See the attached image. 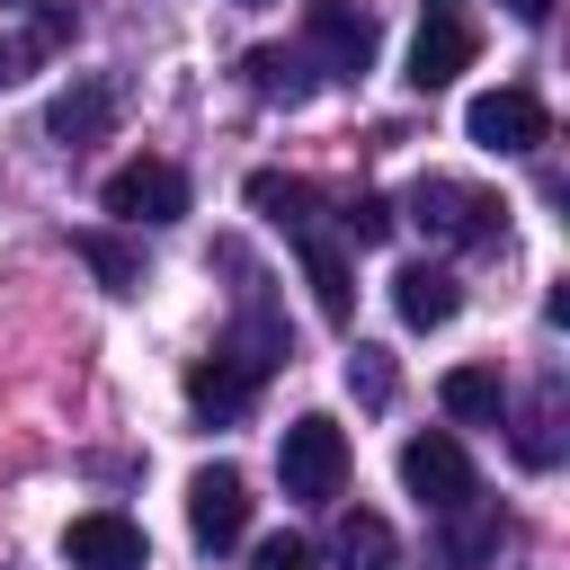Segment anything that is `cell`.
I'll return each mask as SVG.
<instances>
[{
	"instance_id": "1",
	"label": "cell",
	"mask_w": 570,
	"mask_h": 570,
	"mask_svg": "<svg viewBox=\"0 0 570 570\" xmlns=\"http://www.w3.org/2000/svg\"><path fill=\"white\" fill-rule=\"evenodd\" d=\"M410 223L428 240H445V249H481V240L508 232V205L490 187H472V178H419L410 187Z\"/></svg>"
},
{
	"instance_id": "2",
	"label": "cell",
	"mask_w": 570,
	"mask_h": 570,
	"mask_svg": "<svg viewBox=\"0 0 570 570\" xmlns=\"http://www.w3.org/2000/svg\"><path fill=\"white\" fill-rule=\"evenodd\" d=\"M276 472H285V499H338L347 490V428L338 419H321V410H303L285 436H276Z\"/></svg>"
},
{
	"instance_id": "3",
	"label": "cell",
	"mask_w": 570,
	"mask_h": 570,
	"mask_svg": "<svg viewBox=\"0 0 570 570\" xmlns=\"http://www.w3.org/2000/svg\"><path fill=\"white\" fill-rule=\"evenodd\" d=\"M303 36H312V71L321 80H356V71H374V45H383V27H374V9H356V0H312L303 9Z\"/></svg>"
},
{
	"instance_id": "4",
	"label": "cell",
	"mask_w": 570,
	"mask_h": 570,
	"mask_svg": "<svg viewBox=\"0 0 570 570\" xmlns=\"http://www.w3.org/2000/svg\"><path fill=\"white\" fill-rule=\"evenodd\" d=\"M401 490H410L419 508L454 517V508H472V499H481V472H472V454H463L445 428H428V436H410V445H401Z\"/></svg>"
},
{
	"instance_id": "5",
	"label": "cell",
	"mask_w": 570,
	"mask_h": 570,
	"mask_svg": "<svg viewBox=\"0 0 570 570\" xmlns=\"http://www.w3.org/2000/svg\"><path fill=\"white\" fill-rule=\"evenodd\" d=\"M98 205H107L116 223H178L196 196H187V169H178V160H125V169H107Z\"/></svg>"
},
{
	"instance_id": "6",
	"label": "cell",
	"mask_w": 570,
	"mask_h": 570,
	"mask_svg": "<svg viewBox=\"0 0 570 570\" xmlns=\"http://www.w3.org/2000/svg\"><path fill=\"white\" fill-rule=\"evenodd\" d=\"M463 134L481 142V151H543L552 142V116H543V98L534 89H481L472 107H463Z\"/></svg>"
},
{
	"instance_id": "7",
	"label": "cell",
	"mask_w": 570,
	"mask_h": 570,
	"mask_svg": "<svg viewBox=\"0 0 570 570\" xmlns=\"http://www.w3.org/2000/svg\"><path fill=\"white\" fill-rule=\"evenodd\" d=\"M187 534H196L205 552H232V543L249 534V481H240L232 463H205V472L187 481Z\"/></svg>"
},
{
	"instance_id": "8",
	"label": "cell",
	"mask_w": 570,
	"mask_h": 570,
	"mask_svg": "<svg viewBox=\"0 0 570 570\" xmlns=\"http://www.w3.org/2000/svg\"><path fill=\"white\" fill-rule=\"evenodd\" d=\"M472 53H481V27L454 18V9H428L419 36H410V89H454L472 71Z\"/></svg>"
},
{
	"instance_id": "9",
	"label": "cell",
	"mask_w": 570,
	"mask_h": 570,
	"mask_svg": "<svg viewBox=\"0 0 570 570\" xmlns=\"http://www.w3.org/2000/svg\"><path fill=\"white\" fill-rule=\"evenodd\" d=\"M62 561H71V570H142L151 543H142V525H134L125 508H89V517L62 525Z\"/></svg>"
},
{
	"instance_id": "10",
	"label": "cell",
	"mask_w": 570,
	"mask_h": 570,
	"mask_svg": "<svg viewBox=\"0 0 570 570\" xmlns=\"http://www.w3.org/2000/svg\"><path fill=\"white\" fill-rule=\"evenodd\" d=\"M107 125H116V80H71V89H53L45 98V134L53 142H107Z\"/></svg>"
},
{
	"instance_id": "11",
	"label": "cell",
	"mask_w": 570,
	"mask_h": 570,
	"mask_svg": "<svg viewBox=\"0 0 570 570\" xmlns=\"http://www.w3.org/2000/svg\"><path fill=\"white\" fill-rule=\"evenodd\" d=\"M240 80H249V98H267V107H303V98L321 89V71H312L294 45H249V53H240Z\"/></svg>"
},
{
	"instance_id": "12",
	"label": "cell",
	"mask_w": 570,
	"mask_h": 570,
	"mask_svg": "<svg viewBox=\"0 0 570 570\" xmlns=\"http://www.w3.org/2000/svg\"><path fill=\"white\" fill-rule=\"evenodd\" d=\"M294 249H303V285H312L321 321H330V330H347V312H356V285H347V258H338V240L312 223V232H294Z\"/></svg>"
},
{
	"instance_id": "13",
	"label": "cell",
	"mask_w": 570,
	"mask_h": 570,
	"mask_svg": "<svg viewBox=\"0 0 570 570\" xmlns=\"http://www.w3.org/2000/svg\"><path fill=\"white\" fill-rule=\"evenodd\" d=\"M392 312H401L410 330H445V321L463 312V285H454L445 267H428V258H419V267H401V276H392Z\"/></svg>"
},
{
	"instance_id": "14",
	"label": "cell",
	"mask_w": 570,
	"mask_h": 570,
	"mask_svg": "<svg viewBox=\"0 0 570 570\" xmlns=\"http://www.w3.org/2000/svg\"><path fill=\"white\" fill-rule=\"evenodd\" d=\"M249 392H258V374H249V365H232L223 347L187 365V410H196V419H240V410H249Z\"/></svg>"
},
{
	"instance_id": "15",
	"label": "cell",
	"mask_w": 570,
	"mask_h": 570,
	"mask_svg": "<svg viewBox=\"0 0 570 570\" xmlns=\"http://www.w3.org/2000/svg\"><path fill=\"white\" fill-rule=\"evenodd\" d=\"M330 552H338V570H392V561H401V534H392L374 508H338Z\"/></svg>"
},
{
	"instance_id": "16",
	"label": "cell",
	"mask_w": 570,
	"mask_h": 570,
	"mask_svg": "<svg viewBox=\"0 0 570 570\" xmlns=\"http://www.w3.org/2000/svg\"><path fill=\"white\" fill-rule=\"evenodd\" d=\"M436 401H445L454 419H472V428H499V419H508V383H499V365H454V374L436 383Z\"/></svg>"
},
{
	"instance_id": "17",
	"label": "cell",
	"mask_w": 570,
	"mask_h": 570,
	"mask_svg": "<svg viewBox=\"0 0 570 570\" xmlns=\"http://www.w3.org/2000/svg\"><path fill=\"white\" fill-rule=\"evenodd\" d=\"M249 205H258L276 232H312V223H321V214H312V205H321L312 178H285V169H258V178H249Z\"/></svg>"
},
{
	"instance_id": "18",
	"label": "cell",
	"mask_w": 570,
	"mask_h": 570,
	"mask_svg": "<svg viewBox=\"0 0 570 570\" xmlns=\"http://www.w3.org/2000/svg\"><path fill=\"white\" fill-rule=\"evenodd\" d=\"M71 249L89 258V276H98L107 294H142V258H134V240H116V232H71Z\"/></svg>"
},
{
	"instance_id": "19",
	"label": "cell",
	"mask_w": 570,
	"mask_h": 570,
	"mask_svg": "<svg viewBox=\"0 0 570 570\" xmlns=\"http://www.w3.org/2000/svg\"><path fill=\"white\" fill-rule=\"evenodd\" d=\"M552 428H561V383H543L534 410H525V428H517V463H525V472H552V454H561Z\"/></svg>"
},
{
	"instance_id": "20",
	"label": "cell",
	"mask_w": 570,
	"mask_h": 570,
	"mask_svg": "<svg viewBox=\"0 0 570 570\" xmlns=\"http://www.w3.org/2000/svg\"><path fill=\"white\" fill-rule=\"evenodd\" d=\"M481 552H499V508H481V499H472V508H454V534H445V561H454V570H472Z\"/></svg>"
},
{
	"instance_id": "21",
	"label": "cell",
	"mask_w": 570,
	"mask_h": 570,
	"mask_svg": "<svg viewBox=\"0 0 570 570\" xmlns=\"http://www.w3.org/2000/svg\"><path fill=\"white\" fill-rule=\"evenodd\" d=\"M347 392H356V401H374V410H383V401H392V356H383V347H365V338H356V347H347Z\"/></svg>"
},
{
	"instance_id": "22",
	"label": "cell",
	"mask_w": 570,
	"mask_h": 570,
	"mask_svg": "<svg viewBox=\"0 0 570 570\" xmlns=\"http://www.w3.org/2000/svg\"><path fill=\"white\" fill-rule=\"evenodd\" d=\"M338 223H347V240H356V249H374V240H392V223H401V214H392V196H356Z\"/></svg>"
},
{
	"instance_id": "23",
	"label": "cell",
	"mask_w": 570,
	"mask_h": 570,
	"mask_svg": "<svg viewBox=\"0 0 570 570\" xmlns=\"http://www.w3.org/2000/svg\"><path fill=\"white\" fill-rule=\"evenodd\" d=\"M249 570H321V552H312L303 534H267V543L249 552Z\"/></svg>"
},
{
	"instance_id": "24",
	"label": "cell",
	"mask_w": 570,
	"mask_h": 570,
	"mask_svg": "<svg viewBox=\"0 0 570 570\" xmlns=\"http://www.w3.org/2000/svg\"><path fill=\"white\" fill-rule=\"evenodd\" d=\"M0 80H9V45H0Z\"/></svg>"
},
{
	"instance_id": "25",
	"label": "cell",
	"mask_w": 570,
	"mask_h": 570,
	"mask_svg": "<svg viewBox=\"0 0 570 570\" xmlns=\"http://www.w3.org/2000/svg\"><path fill=\"white\" fill-rule=\"evenodd\" d=\"M240 9H258V0H240Z\"/></svg>"
},
{
	"instance_id": "26",
	"label": "cell",
	"mask_w": 570,
	"mask_h": 570,
	"mask_svg": "<svg viewBox=\"0 0 570 570\" xmlns=\"http://www.w3.org/2000/svg\"><path fill=\"white\" fill-rule=\"evenodd\" d=\"M436 9H445V0H436Z\"/></svg>"
}]
</instances>
